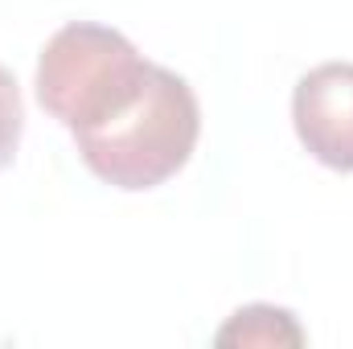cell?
I'll return each mask as SVG.
<instances>
[{"label": "cell", "mask_w": 353, "mask_h": 349, "mask_svg": "<svg viewBox=\"0 0 353 349\" xmlns=\"http://www.w3.org/2000/svg\"><path fill=\"white\" fill-rule=\"evenodd\" d=\"M197 136L201 107L193 87L173 70L152 66L136 107L94 132H74V144L99 181L140 193L181 173L197 148Z\"/></svg>", "instance_id": "obj_1"}, {"label": "cell", "mask_w": 353, "mask_h": 349, "mask_svg": "<svg viewBox=\"0 0 353 349\" xmlns=\"http://www.w3.org/2000/svg\"><path fill=\"white\" fill-rule=\"evenodd\" d=\"M152 74V62L107 25H62L37 58V103L70 132H94L119 119Z\"/></svg>", "instance_id": "obj_2"}, {"label": "cell", "mask_w": 353, "mask_h": 349, "mask_svg": "<svg viewBox=\"0 0 353 349\" xmlns=\"http://www.w3.org/2000/svg\"><path fill=\"white\" fill-rule=\"evenodd\" d=\"M292 123L308 157L337 173H353V62L308 70L292 94Z\"/></svg>", "instance_id": "obj_3"}, {"label": "cell", "mask_w": 353, "mask_h": 349, "mask_svg": "<svg viewBox=\"0 0 353 349\" xmlns=\"http://www.w3.org/2000/svg\"><path fill=\"white\" fill-rule=\"evenodd\" d=\"M214 346L222 349H279V346H304V329L300 321L288 312V308H275V304H247L239 308L218 333H214Z\"/></svg>", "instance_id": "obj_4"}, {"label": "cell", "mask_w": 353, "mask_h": 349, "mask_svg": "<svg viewBox=\"0 0 353 349\" xmlns=\"http://www.w3.org/2000/svg\"><path fill=\"white\" fill-rule=\"evenodd\" d=\"M25 132V107H21V87L12 79V70L0 66V173L12 165L17 144Z\"/></svg>", "instance_id": "obj_5"}]
</instances>
